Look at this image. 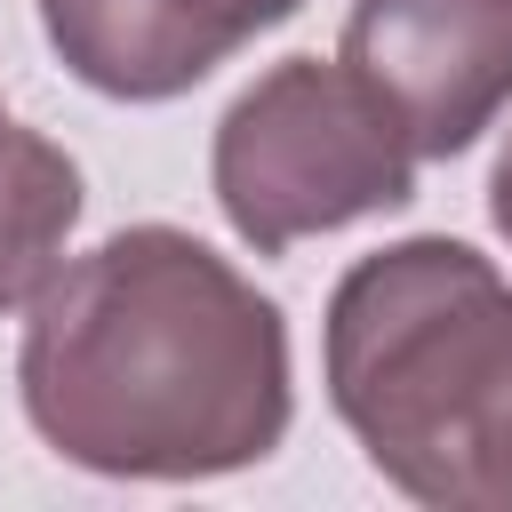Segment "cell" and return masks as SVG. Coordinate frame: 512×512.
Returning <instances> with one entry per match:
<instances>
[{
	"mask_svg": "<svg viewBox=\"0 0 512 512\" xmlns=\"http://www.w3.org/2000/svg\"><path fill=\"white\" fill-rule=\"evenodd\" d=\"M16 392L32 432L80 472H248L296 416L288 320L208 240L128 224L32 296Z\"/></svg>",
	"mask_w": 512,
	"mask_h": 512,
	"instance_id": "1",
	"label": "cell"
},
{
	"mask_svg": "<svg viewBox=\"0 0 512 512\" xmlns=\"http://www.w3.org/2000/svg\"><path fill=\"white\" fill-rule=\"evenodd\" d=\"M328 400L416 504L512 512V288L448 232L360 256L328 296Z\"/></svg>",
	"mask_w": 512,
	"mask_h": 512,
	"instance_id": "2",
	"label": "cell"
},
{
	"mask_svg": "<svg viewBox=\"0 0 512 512\" xmlns=\"http://www.w3.org/2000/svg\"><path fill=\"white\" fill-rule=\"evenodd\" d=\"M416 160L424 152L408 144L392 104L344 56L336 64L288 56L256 88H240L232 112L216 120L208 184L224 224L256 256H280L312 232L416 200Z\"/></svg>",
	"mask_w": 512,
	"mask_h": 512,
	"instance_id": "3",
	"label": "cell"
},
{
	"mask_svg": "<svg viewBox=\"0 0 512 512\" xmlns=\"http://www.w3.org/2000/svg\"><path fill=\"white\" fill-rule=\"evenodd\" d=\"M336 56L424 160H456L512 104V0H352Z\"/></svg>",
	"mask_w": 512,
	"mask_h": 512,
	"instance_id": "4",
	"label": "cell"
},
{
	"mask_svg": "<svg viewBox=\"0 0 512 512\" xmlns=\"http://www.w3.org/2000/svg\"><path fill=\"white\" fill-rule=\"evenodd\" d=\"M304 0H40V32L64 72L120 104H160L200 88L256 32Z\"/></svg>",
	"mask_w": 512,
	"mask_h": 512,
	"instance_id": "5",
	"label": "cell"
},
{
	"mask_svg": "<svg viewBox=\"0 0 512 512\" xmlns=\"http://www.w3.org/2000/svg\"><path fill=\"white\" fill-rule=\"evenodd\" d=\"M80 224V168L0 112V312L32 304L56 280V256Z\"/></svg>",
	"mask_w": 512,
	"mask_h": 512,
	"instance_id": "6",
	"label": "cell"
},
{
	"mask_svg": "<svg viewBox=\"0 0 512 512\" xmlns=\"http://www.w3.org/2000/svg\"><path fill=\"white\" fill-rule=\"evenodd\" d=\"M488 216H496V232L512 240V144L496 152V176H488Z\"/></svg>",
	"mask_w": 512,
	"mask_h": 512,
	"instance_id": "7",
	"label": "cell"
}]
</instances>
